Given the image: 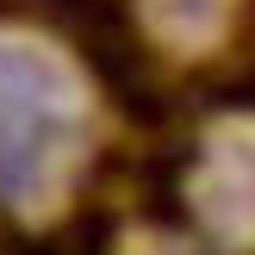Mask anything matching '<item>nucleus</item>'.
<instances>
[{"label":"nucleus","instance_id":"obj_1","mask_svg":"<svg viewBox=\"0 0 255 255\" xmlns=\"http://www.w3.org/2000/svg\"><path fill=\"white\" fill-rule=\"evenodd\" d=\"M69 87L37 50L0 44V199H31L69 143Z\"/></svg>","mask_w":255,"mask_h":255}]
</instances>
